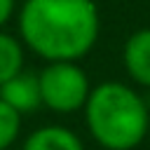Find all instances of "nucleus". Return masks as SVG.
Segmentation results:
<instances>
[{
    "mask_svg": "<svg viewBox=\"0 0 150 150\" xmlns=\"http://www.w3.org/2000/svg\"><path fill=\"white\" fill-rule=\"evenodd\" d=\"M0 101H5L19 115H26V112H33V110L42 108L38 75L26 73V70L16 73L12 80H7L0 87Z\"/></svg>",
    "mask_w": 150,
    "mask_h": 150,
    "instance_id": "nucleus-5",
    "label": "nucleus"
},
{
    "mask_svg": "<svg viewBox=\"0 0 150 150\" xmlns=\"http://www.w3.org/2000/svg\"><path fill=\"white\" fill-rule=\"evenodd\" d=\"M14 7H16V0H0V30H2V26L12 19Z\"/></svg>",
    "mask_w": 150,
    "mask_h": 150,
    "instance_id": "nucleus-9",
    "label": "nucleus"
},
{
    "mask_svg": "<svg viewBox=\"0 0 150 150\" xmlns=\"http://www.w3.org/2000/svg\"><path fill=\"white\" fill-rule=\"evenodd\" d=\"M21 150H84L82 138L61 124H45L28 134Z\"/></svg>",
    "mask_w": 150,
    "mask_h": 150,
    "instance_id": "nucleus-6",
    "label": "nucleus"
},
{
    "mask_svg": "<svg viewBox=\"0 0 150 150\" xmlns=\"http://www.w3.org/2000/svg\"><path fill=\"white\" fill-rule=\"evenodd\" d=\"M23 70V45L19 38L0 30V87Z\"/></svg>",
    "mask_w": 150,
    "mask_h": 150,
    "instance_id": "nucleus-7",
    "label": "nucleus"
},
{
    "mask_svg": "<svg viewBox=\"0 0 150 150\" xmlns=\"http://www.w3.org/2000/svg\"><path fill=\"white\" fill-rule=\"evenodd\" d=\"M148 134H150V127H148Z\"/></svg>",
    "mask_w": 150,
    "mask_h": 150,
    "instance_id": "nucleus-10",
    "label": "nucleus"
},
{
    "mask_svg": "<svg viewBox=\"0 0 150 150\" xmlns=\"http://www.w3.org/2000/svg\"><path fill=\"white\" fill-rule=\"evenodd\" d=\"M101 30L94 0H23L19 9V38L33 54L54 61H80Z\"/></svg>",
    "mask_w": 150,
    "mask_h": 150,
    "instance_id": "nucleus-1",
    "label": "nucleus"
},
{
    "mask_svg": "<svg viewBox=\"0 0 150 150\" xmlns=\"http://www.w3.org/2000/svg\"><path fill=\"white\" fill-rule=\"evenodd\" d=\"M38 84L42 105L59 115L82 110L91 94V82L82 70V66H77L75 61L47 63L38 73Z\"/></svg>",
    "mask_w": 150,
    "mask_h": 150,
    "instance_id": "nucleus-3",
    "label": "nucleus"
},
{
    "mask_svg": "<svg viewBox=\"0 0 150 150\" xmlns=\"http://www.w3.org/2000/svg\"><path fill=\"white\" fill-rule=\"evenodd\" d=\"M82 110L91 138L105 150H134L148 136L150 108L145 98L124 82L105 80L91 87Z\"/></svg>",
    "mask_w": 150,
    "mask_h": 150,
    "instance_id": "nucleus-2",
    "label": "nucleus"
},
{
    "mask_svg": "<svg viewBox=\"0 0 150 150\" xmlns=\"http://www.w3.org/2000/svg\"><path fill=\"white\" fill-rule=\"evenodd\" d=\"M122 66L131 82L150 87V28H138L124 40Z\"/></svg>",
    "mask_w": 150,
    "mask_h": 150,
    "instance_id": "nucleus-4",
    "label": "nucleus"
},
{
    "mask_svg": "<svg viewBox=\"0 0 150 150\" xmlns=\"http://www.w3.org/2000/svg\"><path fill=\"white\" fill-rule=\"evenodd\" d=\"M21 131V115L0 101V150H9Z\"/></svg>",
    "mask_w": 150,
    "mask_h": 150,
    "instance_id": "nucleus-8",
    "label": "nucleus"
}]
</instances>
